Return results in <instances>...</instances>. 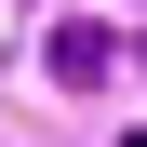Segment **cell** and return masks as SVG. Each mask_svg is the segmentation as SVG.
Returning <instances> with one entry per match:
<instances>
[{"instance_id":"obj_1","label":"cell","mask_w":147,"mask_h":147,"mask_svg":"<svg viewBox=\"0 0 147 147\" xmlns=\"http://www.w3.org/2000/svg\"><path fill=\"white\" fill-rule=\"evenodd\" d=\"M40 67H54L67 94H94V80H120V67H134V54H120V40L94 27V13H67V27H54V54H40Z\"/></svg>"},{"instance_id":"obj_2","label":"cell","mask_w":147,"mask_h":147,"mask_svg":"<svg viewBox=\"0 0 147 147\" xmlns=\"http://www.w3.org/2000/svg\"><path fill=\"white\" fill-rule=\"evenodd\" d=\"M120 147H147V134H120Z\"/></svg>"}]
</instances>
